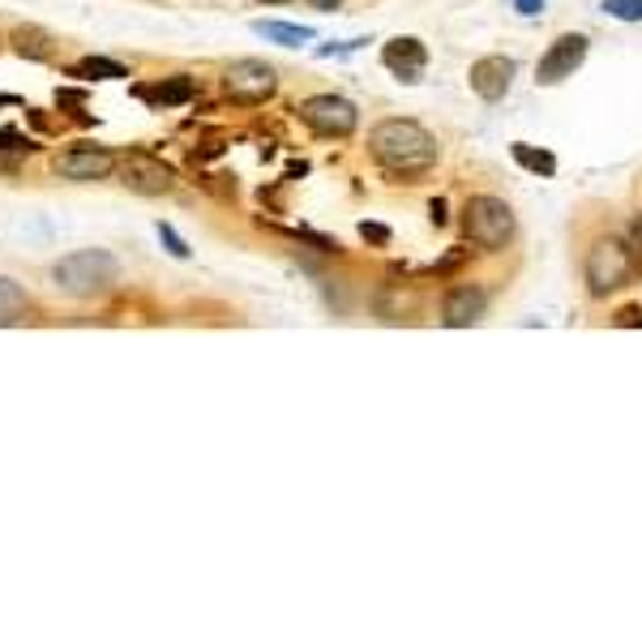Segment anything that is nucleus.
I'll return each instance as SVG.
<instances>
[{"label": "nucleus", "instance_id": "nucleus-1", "mask_svg": "<svg viewBox=\"0 0 642 642\" xmlns=\"http://www.w3.org/2000/svg\"><path fill=\"white\" fill-rule=\"evenodd\" d=\"M368 150L391 176H419L437 164V141L416 120H382L368 134Z\"/></svg>", "mask_w": 642, "mask_h": 642}, {"label": "nucleus", "instance_id": "nucleus-2", "mask_svg": "<svg viewBox=\"0 0 642 642\" xmlns=\"http://www.w3.org/2000/svg\"><path fill=\"white\" fill-rule=\"evenodd\" d=\"M52 283H57L65 296H73V300L108 296L116 287V257L103 249L65 253L57 266H52Z\"/></svg>", "mask_w": 642, "mask_h": 642}, {"label": "nucleus", "instance_id": "nucleus-3", "mask_svg": "<svg viewBox=\"0 0 642 642\" xmlns=\"http://www.w3.org/2000/svg\"><path fill=\"white\" fill-rule=\"evenodd\" d=\"M463 231H467V240H475L480 249H505L510 236H514V210L505 206L502 197L480 194L472 197L467 210H463Z\"/></svg>", "mask_w": 642, "mask_h": 642}, {"label": "nucleus", "instance_id": "nucleus-4", "mask_svg": "<svg viewBox=\"0 0 642 642\" xmlns=\"http://www.w3.org/2000/svg\"><path fill=\"white\" fill-rule=\"evenodd\" d=\"M634 279V253L630 245H621L613 236H600L591 249H586V283H591V296H609L616 287Z\"/></svg>", "mask_w": 642, "mask_h": 642}, {"label": "nucleus", "instance_id": "nucleus-5", "mask_svg": "<svg viewBox=\"0 0 642 642\" xmlns=\"http://www.w3.org/2000/svg\"><path fill=\"white\" fill-rule=\"evenodd\" d=\"M300 120H305L313 134H322V138H347V134H356L360 112H356V103L343 99V95H313V99L300 103Z\"/></svg>", "mask_w": 642, "mask_h": 642}, {"label": "nucleus", "instance_id": "nucleus-6", "mask_svg": "<svg viewBox=\"0 0 642 642\" xmlns=\"http://www.w3.org/2000/svg\"><path fill=\"white\" fill-rule=\"evenodd\" d=\"M224 90L236 99V103H266L275 90H279V78H275V69L266 65V60H231L224 73Z\"/></svg>", "mask_w": 642, "mask_h": 642}, {"label": "nucleus", "instance_id": "nucleus-7", "mask_svg": "<svg viewBox=\"0 0 642 642\" xmlns=\"http://www.w3.org/2000/svg\"><path fill=\"white\" fill-rule=\"evenodd\" d=\"M120 171H125V185L141 197H159L176 185V168L164 164V159H155L150 150H134V155L120 164Z\"/></svg>", "mask_w": 642, "mask_h": 642}, {"label": "nucleus", "instance_id": "nucleus-8", "mask_svg": "<svg viewBox=\"0 0 642 642\" xmlns=\"http://www.w3.org/2000/svg\"><path fill=\"white\" fill-rule=\"evenodd\" d=\"M116 171V155L108 146H69V150H60L57 155V176L65 180H103V176H112Z\"/></svg>", "mask_w": 642, "mask_h": 642}, {"label": "nucleus", "instance_id": "nucleus-9", "mask_svg": "<svg viewBox=\"0 0 642 642\" xmlns=\"http://www.w3.org/2000/svg\"><path fill=\"white\" fill-rule=\"evenodd\" d=\"M586 60V39L583 34H561L557 43L540 57V65H535V82L540 86H557L561 78H570L579 65Z\"/></svg>", "mask_w": 642, "mask_h": 642}, {"label": "nucleus", "instance_id": "nucleus-10", "mask_svg": "<svg viewBox=\"0 0 642 642\" xmlns=\"http://www.w3.org/2000/svg\"><path fill=\"white\" fill-rule=\"evenodd\" d=\"M484 308H488L484 287H475V283H458V287L446 296V305H442V322H446L450 330H463V326H475V322L484 317Z\"/></svg>", "mask_w": 642, "mask_h": 642}, {"label": "nucleus", "instance_id": "nucleus-11", "mask_svg": "<svg viewBox=\"0 0 642 642\" xmlns=\"http://www.w3.org/2000/svg\"><path fill=\"white\" fill-rule=\"evenodd\" d=\"M472 90L484 99V103H497V99H505V90H510V78H514V60L505 57H484L472 65Z\"/></svg>", "mask_w": 642, "mask_h": 642}, {"label": "nucleus", "instance_id": "nucleus-12", "mask_svg": "<svg viewBox=\"0 0 642 642\" xmlns=\"http://www.w3.org/2000/svg\"><path fill=\"white\" fill-rule=\"evenodd\" d=\"M382 60H386V69L398 73L403 82H419L424 65H428V52H424V43H419V39H391V43H386V52H382Z\"/></svg>", "mask_w": 642, "mask_h": 642}, {"label": "nucleus", "instance_id": "nucleus-13", "mask_svg": "<svg viewBox=\"0 0 642 642\" xmlns=\"http://www.w3.org/2000/svg\"><path fill=\"white\" fill-rule=\"evenodd\" d=\"M30 308V296L22 283H13L9 275H0V330L4 326H18L22 317H27Z\"/></svg>", "mask_w": 642, "mask_h": 642}, {"label": "nucleus", "instance_id": "nucleus-14", "mask_svg": "<svg viewBox=\"0 0 642 642\" xmlns=\"http://www.w3.org/2000/svg\"><path fill=\"white\" fill-rule=\"evenodd\" d=\"M150 103H164V108H176V103H189L197 95V82L194 78H185V73H176L168 82H159L155 90H141Z\"/></svg>", "mask_w": 642, "mask_h": 642}, {"label": "nucleus", "instance_id": "nucleus-15", "mask_svg": "<svg viewBox=\"0 0 642 642\" xmlns=\"http://www.w3.org/2000/svg\"><path fill=\"white\" fill-rule=\"evenodd\" d=\"M253 30L261 34V39H275L283 48H300L313 39V27H287V22H253Z\"/></svg>", "mask_w": 642, "mask_h": 642}, {"label": "nucleus", "instance_id": "nucleus-16", "mask_svg": "<svg viewBox=\"0 0 642 642\" xmlns=\"http://www.w3.org/2000/svg\"><path fill=\"white\" fill-rule=\"evenodd\" d=\"M510 155H514L527 171H535V176H553V171H557V159H553L549 150H531L527 141H514Z\"/></svg>", "mask_w": 642, "mask_h": 642}, {"label": "nucleus", "instance_id": "nucleus-17", "mask_svg": "<svg viewBox=\"0 0 642 642\" xmlns=\"http://www.w3.org/2000/svg\"><path fill=\"white\" fill-rule=\"evenodd\" d=\"M78 73H82V78H99V82L129 78V69H125V65H116V60H103V57H86L82 65H78Z\"/></svg>", "mask_w": 642, "mask_h": 642}, {"label": "nucleus", "instance_id": "nucleus-18", "mask_svg": "<svg viewBox=\"0 0 642 642\" xmlns=\"http://www.w3.org/2000/svg\"><path fill=\"white\" fill-rule=\"evenodd\" d=\"M18 48H22V57H34V60H48L52 57V48H48V34L43 30H18Z\"/></svg>", "mask_w": 642, "mask_h": 642}, {"label": "nucleus", "instance_id": "nucleus-19", "mask_svg": "<svg viewBox=\"0 0 642 642\" xmlns=\"http://www.w3.org/2000/svg\"><path fill=\"white\" fill-rule=\"evenodd\" d=\"M604 9L621 22H642V0H604Z\"/></svg>", "mask_w": 642, "mask_h": 642}, {"label": "nucleus", "instance_id": "nucleus-20", "mask_svg": "<svg viewBox=\"0 0 642 642\" xmlns=\"http://www.w3.org/2000/svg\"><path fill=\"white\" fill-rule=\"evenodd\" d=\"M30 150H34V141L22 134H9V129L0 134V155H30Z\"/></svg>", "mask_w": 642, "mask_h": 642}, {"label": "nucleus", "instance_id": "nucleus-21", "mask_svg": "<svg viewBox=\"0 0 642 642\" xmlns=\"http://www.w3.org/2000/svg\"><path fill=\"white\" fill-rule=\"evenodd\" d=\"M159 240L168 245V253H171V257H180V261L189 257V245H185V240L176 236V227H171V224H159Z\"/></svg>", "mask_w": 642, "mask_h": 642}, {"label": "nucleus", "instance_id": "nucleus-22", "mask_svg": "<svg viewBox=\"0 0 642 642\" xmlns=\"http://www.w3.org/2000/svg\"><path fill=\"white\" fill-rule=\"evenodd\" d=\"M360 236H364V240H373V245H386V240H391V231H386V227H377V224H364Z\"/></svg>", "mask_w": 642, "mask_h": 642}, {"label": "nucleus", "instance_id": "nucleus-23", "mask_svg": "<svg viewBox=\"0 0 642 642\" xmlns=\"http://www.w3.org/2000/svg\"><path fill=\"white\" fill-rule=\"evenodd\" d=\"M514 4H518V13H523V18H535V13L544 9V0H514Z\"/></svg>", "mask_w": 642, "mask_h": 642}, {"label": "nucleus", "instance_id": "nucleus-24", "mask_svg": "<svg viewBox=\"0 0 642 642\" xmlns=\"http://www.w3.org/2000/svg\"><path fill=\"white\" fill-rule=\"evenodd\" d=\"M616 326H642V313L639 308H625V313L616 317Z\"/></svg>", "mask_w": 642, "mask_h": 642}, {"label": "nucleus", "instance_id": "nucleus-25", "mask_svg": "<svg viewBox=\"0 0 642 642\" xmlns=\"http://www.w3.org/2000/svg\"><path fill=\"white\" fill-rule=\"evenodd\" d=\"M433 224H446V201H433Z\"/></svg>", "mask_w": 642, "mask_h": 642}, {"label": "nucleus", "instance_id": "nucleus-26", "mask_svg": "<svg viewBox=\"0 0 642 642\" xmlns=\"http://www.w3.org/2000/svg\"><path fill=\"white\" fill-rule=\"evenodd\" d=\"M630 236H634V245L642 249V219H634V224H630Z\"/></svg>", "mask_w": 642, "mask_h": 642}, {"label": "nucleus", "instance_id": "nucleus-27", "mask_svg": "<svg viewBox=\"0 0 642 642\" xmlns=\"http://www.w3.org/2000/svg\"><path fill=\"white\" fill-rule=\"evenodd\" d=\"M313 4H317V9H322V13H330V9H335L338 0H313Z\"/></svg>", "mask_w": 642, "mask_h": 642}, {"label": "nucleus", "instance_id": "nucleus-28", "mask_svg": "<svg viewBox=\"0 0 642 642\" xmlns=\"http://www.w3.org/2000/svg\"><path fill=\"white\" fill-rule=\"evenodd\" d=\"M261 4H287V0H261Z\"/></svg>", "mask_w": 642, "mask_h": 642}]
</instances>
